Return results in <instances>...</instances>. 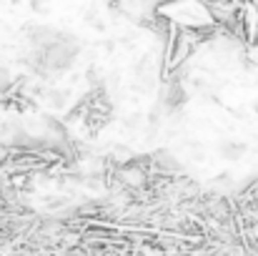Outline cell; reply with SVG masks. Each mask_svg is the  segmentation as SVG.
Wrapping results in <instances>:
<instances>
[{
	"label": "cell",
	"mask_w": 258,
	"mask_h": 256,
	"mask_svg": "<svg viewBox=\"0 0 258 256\" xmlns=\"http://www.w3.org/2000/svg\"><path fill=\"white\" fill-rule=\"evenodd\" d=\"M221 153H223L226 161H238V159L246 153V143H243V141H226V143L221 146Z\"/></svg>",
	"instance_id": "obj_1"
},
{
	"label": "cell",
	"mask_w": 258,
	"mask_h": 256,
	"mask_svg": "<svg viewBox=\"0 0 258 256\" xmlns=\"http://www.w3.org/2000/svg\"><path fill=\"white\" fill-rule=\"evenodd\" d=\"M253 111H258V103H256V106H253Z\"/></svg>",
	"instance_id": "obj_2"
}]
</instances>
